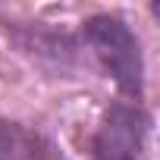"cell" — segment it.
<instances>
[{"mask_svg":"<svg viewBox=\"0 0 160 160\" xmlns=\"http://www.w3.org/2000/svg\"><path fill=\"white\" fill-rule=\"evenodd\" d=\"M82 41L91 47L104 72L126 94V101L141 104L144 98V53L132 25L116 13H94L82 22Z\"/></svg>","mask_w":160,"mask_h":160,"instance_id":"cell-1","label":"cell"},{"mask_svg":"<svg viewBox=\"0 0 160 160\" xmlns=\"http://www.w3.org/2000/svg\"><path fill=\"white\" fill-rule=\"evenodd\" d=\"M151 116L135 101H110L91 132L88 154L94 160H141Z\"/></svg>","mask_w":160,"mask_h":160,"instance_id":"cell-2","label":"cell"},{"mask_svg":"<svg viewBox=\"0 0 160 160\" xmlns=\"http://www.w3.org/2000/svg\"><path fill=\"white\" fill-rule=\"evenodd\" d=\"M7 38L16 44L22 57L32 63L50 69V72H69L78 66V41L72 32L57 28L50 22H3Z\"/></svg>","mask_w":160,"mask_h":160,"instance_id":"cell-3","label":"cell"},{"mask_svg":"<svg viewBox=\"0 0 160 160\" xmlns=\"http://www.w3.org/2000/svg\"><path fill=\"white\" fill-rule=\"evenodd\" d=\"M0 160H63L60 144L19 119H0Z\"/></svg>","mask_w":160,"mask_h":160,"instance_id":"cell-4","label":"cell"}]
</instances>
